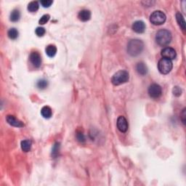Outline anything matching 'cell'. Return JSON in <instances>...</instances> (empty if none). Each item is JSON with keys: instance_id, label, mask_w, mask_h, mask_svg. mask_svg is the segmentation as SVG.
Masks as SVG:
<instances>
[{"instance_id": "10", "label": "cell", "mask_w": 186, "mask_h": 186, "mask_svg": "<svg viewBox=\"0 0 186 186\" xmlns=\"http://www.w3.org/2000/svg\"><path fill=\"white\" fill-rule=\"evenodd\" d=\"M6 121H8L9 124H10L12 127H24V124L17 118L12 115H8L6 117Z\"/></svg>"}, {"instance_id": "22", "label": "cell", "mask_w": 186, "mask_h": 186, "mask_svg": "<svg viewBox=\"0 0 186 186\" xmlns=\"http://www.w3.org/2000/svg\"><path fill=\"white\" fill-rule=\"evenodd\" d=\"M59 150H60V144L55 143L53 148V151H52V156H53L54 158H56L59 154Z\"/></svg>"}, {"instance_id": "14", "label": "cell", "mask_w": 186, "mask_h": 186, "mask_svg": "<svg viewBox=\"0 0 186 186\" xmlns=\"http://www.w3.org/2000/svg\"><path fill=\"white\" fill-rule=\"evenodd\" d=\"M41 114L45 119H50L53 115V111H52L50 107L46 105V106L43 107L42 110H41Z\"/></svg>"}, {"instance_id": "5", "label": "cell", "mask_w": 186, "mask_h": 186, "mask_svg": "<svg viewBox=\"0 0 186 186\" xmlns=\"http://www.w3.org/2000/svg\"><path fill=\"white\" fill-rule=\"evenodd\" d=\"M173 68L172 60L166 58H162L158 63V69L162 74H168Z\"/></svg>"}, {"instance_id": "28", "label": "cell", "mask_w": 186, "mask_h": 186, "mask_svg": "<svg viewBox=\"0 0 186 186\" xmlns=\"http://www.w3.org/2000/svg\"><path fill=\"white\" fill-rule=\"evenodd\" d=\"M181 115H182L181 119H182V123H183L184 124H185V108H184L183 110H182Z\"/></svg>"}, {"instance_id": "21", "label": "cell", "mask_w": 186, "mask_h": 186, "mask_svg": "<svg viewBox=\"0 0 186 186\" xmlns=\"http://www.w3.org/2000/svg\"><path fill=\"white\" fill-rule=\"evenodd\" d=\"M47 86H48V82L45 79L39 80L37 83V87H38L39 89H45Z\"/></svg>"}, {"instance_id": "1", "label": "cell", "mask_w": 186, "mask_h": 186, "mask_svg": "<svg viewBox=\"0 0 186 186\" xmlns=\"http://www.w3.org/2000/svg\"><path fill=\"white\" fill-rule=\"evenodd\" d=\"M144 49V43L140 39H131L127 44V53L132 57L141 54Z\"/></svg>"}, {"instance_id": "16", "label": "cell", "mask_w": 186, "mask_h": 186, "mask_svg": "<svg viewBox=\"0 0 186 186\" xmlns=\"http://www.w3.org/2000/svg\"><path fill=\"white\" fill-rule=\"evenodd\" d=\"M176 20L177 22L179 24V26H180V28H182L183 31L185 30V19H184L183 16L180 12H177L176 14Z\"/></svg>"}, {"instance_id": "8", "label": "cell", "mask_w": 186, "mask_h": 186, "mask_svg": "<svg viewBox=\"0 0 186 186\" xmlns=\"http://www.w3.org/2000/svg\"><path fill=\"white\" fill-rule=\"evenodd\" d=\"M29 60L32 65L34 66L35 68H39L42 64V58H41V55L37 52H32L29 56Z\"/></svg>"}, {"instance_id": "6", "label": "cell", "mask_w": 186, "mask_h": 186, "mask_svg": "<svg viewBox=\"0 0 186 186\" xmlns=\"http://www.w3.org/2000/svg\"><path fill=\"white\" fill-rule=\"evenodd\" d=\"M148 95L152 98L157 99V98H160L162 94V89L160 85L158 84H152L148 87Z\"/></svg>"}, {"instance_id": "11", "label": "cell", "mask_w": 186, "mask_h": 186, "mask_svg": "<svg viewBox=\"0 0 186 186\" xmlns=\"http://www.w3.org/2000/svg\"><path fill=\"white\" fill-rule=\"evenodd\" d=\"M132 29L137 34H143L146 31V24L143 21H137L132 24Z\"/></svg>"}, {"instance_id": "3", "label": "cell", "mask_w": 186, "mask_h": 186, "mask_svg": "<svg viewBox=\"0 0 186 186\" xmlns=\"http://www.w3.org/2000/svg\"><path fill=\"white\" fill-rule=\"evenodd\" d=\"M130 79L129 73L125 70H120L114 74L111 78V82L114 85L118 86L126 83Z\"/></svg>"}, {"instance_id": "25", "label": "cell", "mask_w": 186, "mask_h": 186, "mask_svg": "<svg viewBox=\"0 0 186 186\" xmlns=\"http://www.w3.org/2000/svg\"><path fill=\"white\" fill-rule=\"evenodd\" d=\"M35 33H36V34L38 36V37H43V36L45 34L46 31L43 27H38V28H37V29H36Z\"/></svg>"}, {"instance_id": "13", "label": "cell", "mask_w": 186, "mask_h": 186, "mask_svg": "<svg viewBox=\"0 0 186 186\" xmlns=\"http://www.w3.org/2000/svg\"><path fill=\"white\" fill-rule=\"evenodd\" d=\"M78 18L80 21L86 22V21H89V20L90 19L91 12L88 10H82L79 12Z\"/></svg>"}, {"instance_id": "17", "label": "cell", "mask_w": 186, "mask_h": 186, "mask_svg": "<svg viewBox=\"0 0 186 186\" xmlns=\"http://www.w3.org/2000/svg\"><path fill=\"white\" fill-rule=\"evenodd\" d=\"M31 145H32L31 141L29 140H23L21 144V149H22L23 151L24 152L30 151L31 148Z\"/></svg>"}, {"instance_id": "19", "label": "cell", "mask_w": 186, "mask_h": 186, "mask_svg": "<svg viewBox=\"0 0 186 186\" xmlns=\"http://www.w3.org/2000/svg\"><path fill=\"white\" fill-rule=\"evenodd\" d=\"M39 2L37 1L31 2L28 5V10L31 12H35L39 10Z\"/></svg>"}, {"instance_id": "7", "label": "cell", "mask_w": 186, "mask_h": 186, "mask_svg": "<svg viewBox=\"0 0 186 186\" xmlns=\"http://www.w3.org/2000/svg\"><path fill=\"white\" fill-rule=\"evenodd\" d=\"M163 58L168 59V60H174L177 57V53L175 49L172 47H165L162 50V53H161Z\"/></svg>"}, {"instance_id": "2", "label": "cell", "mask_w": 186, "mask_h": 186, "mask_svg": "<svg viewBox=\"0 0 186 186\" xmlns=\"http://www.w3.org/2000/svg\"><path fill=\"white\" fill-rule=\"evenodd\" d=\"M172 39V34L167 29H161L157 32L156 35V42L159 45L165 46L170 44Z\"/></svg>"}, {"instance_id": "23", "label": "cell", "mask_w": 186, "mask_h": 186, "mask_svg": "<svg viewBox=\"0 0 186 186\" xmlns=\"http://www.w3.org/2000/svg\"><path fill=\"white\" fill-rule=\"evenodd\" d=\"M50 18V16L49 15H47V14H46V15H44L42 18H41L40 20H39V23L40 25L45 24V23H46L48 21H49Z\"/></svg>"}, {"instance_id": "24", "label": "cell", "mask_w": 186, "mask_h": 186, "mask_svg": "<svg viewBox=\"0 0 186 186\" xmlns=\"http://www.w3.org/2000/svg\"><path fill=\"white\" fill-rule=\"evenodd\" d=\"M76 139H77V140L80 143H85L86 140L85 135L80 131H78L76 132Z\"/></svg>"}, {"instance_id": "9", "label": "cell", "mask_w": 186, "mask_h": 186, "mask_svg": "<svg viewBox=\"0 0 186 186\" xmlns=\"http://www.w3.org/2000/svg\"><path fill=\"white\" fill-rule=\"evenodd\" d=\"M117 128L121 132H126L128 130V122L124 116H121L117 119Z\"/></svg>"}, {"instance_id": "4", "label": "cell", "mask_w": 186, "mask_h": 186, "mask_svg": "<svg viewBox=\"0 0 186 186\" xmlns=\"http://www.w3.org/2000/svg\"><path fill=\"white\" fill-rule=\"evenodd\" d=\"M166 15L161 10H156L154 11L150 16V21L152 24L155 25V26H160V25L164 24L165 23Z\"/></svg>"}, {"instance_id": "18", "label": "cell", "mask_w": 186, "mask_h": 186, "mask_svg": "<svg viewBox=\"0 0 186 186\" xmlns=\"http://www.w3.org/2000/svg\"><path fill=\"white\" fill-rule=\"evenodd\" d=\"M21 18V12L18 10L15 9L11 12L10 16V19L12 22H18Z\"/></svg>"}, {"instance_id": "12", "label": "cell", "mask_w": 186, "mask_h": 186, "mask_svg": "<svg viewBox=\"0 0 186 186\" xmlns=\"http://www.w3.org/2000/svg\"><path fill=\"white\" fill-rule=\"evenodd\" d=\"M136 70H137V72L141 76H145V75L147 74L148 73V67L143 62H140L137 64L136 66Z\"/></svg>"}, {"instance_id": "26", "label": "cell", "mask_w": 186, "mask_h": 186, "mask_svg": "<svg viewBox=\"0 0 186 186\" xmlns=\"http://www.w3.org/2000/svg\"><path fill=\"white\" fill-rule=\"evenodd\" d=\"M41 5H42L44 8H49L51 6V5L53 4V2L52 0H42L40 2Z\"/></svg>"}, {"instance_id": "20", "label": "cell", "mask_w": 186, "mask_h": 186, "mask_svg": "<svg viewBox=\"0 0 186 186\" xmlns=\"http://www.w3.org/2000/svg\"><path fill=\"white\" fill-rule=\"evenodd\" d=\"M8 37L10 39H12V40H15L18 37V30L15 28H12L9 30L8 32Z\"/></svg>"}, {"instance_id": "15", "label": "cell", "mask_w": 186, "mask_h": 186, "mask_svg": "<svg viewBox=\"0 0 186 186\" xmlns=\"http://www.w3.org/2000/svg\"><path fill=\"white\" fill-rule=\"evenodd\" d=\"M57 53V48L56 46L53 44H50L46 46V54L50 57V58H53L54 57Z\"/></svg>"}, {"instance_id": "27", "label": "cell", "mask_w": 186, "mask_h": 186, "mask_svg": "<svg viewBox=\"0 0 186 186\" xmlns=\"http://www.w3.org/2000/svg\"><path fill=\"white\" fill-rule=\"evenodd\" d=\"M173 94H174V95L177 96V97H179V96L181 95L182 89L179 87H175L173 88Z\"/></svg>"}]
</instances>
